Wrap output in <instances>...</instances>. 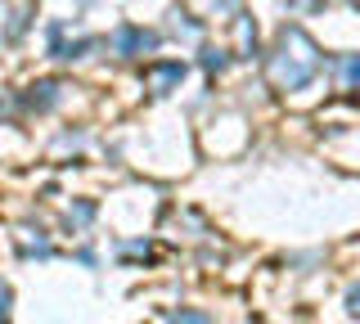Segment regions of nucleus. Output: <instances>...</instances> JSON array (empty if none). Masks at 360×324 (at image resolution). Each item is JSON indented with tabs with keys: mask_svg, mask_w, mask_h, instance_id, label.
I'll use <instances>...</instances> for the list:
<instances>
[{
	"mask_svg": "<svg viewBox=\"0 0 360 324\" xmlns=\"http://www.w3.org/2000/svg\"><path fill=\"white\" fill-rule=\"evenodd\" d=\"M347 306H352V316H360V284L352 288V293H347Z\"/></svg>",
	"mask_w": 360,
	"mask_h": 324,
	"instance_id": "11",
	"label": "nucleus"
},
{
	"mask_svg": "<svg viewBox=\"0 0 360 324\" xmlns=\"http://www.w3.org/2000/svg\"><path fill=\"white\" fill-rule=\"evenodd\" d=\"M315 72H320V46H315L302 27H284L275 54H270V77H275V86L279 91H302V86L315 82Z\"/></svg>",
	"mask_w": 360,
	"mask_h": 324,
	"instance_id": "1",
	"label": "nucleus"
},
{
	"mask_svg": "<svg viewBox=\"0 0 360 324\" xmlns=\"http://www.w3.org/2000/svg\"><path fill=\"white\" fill-rule=\"evenodd\" d=\"M27 104L41 108V113H45V108H54V104H59V82H37V86H32V95H27Z\"/></svg>",
	"mask_w": 360,
	"mask_h": 324,
	"instance_id": "5",
	"label": "nucleus"
},
{
	"mask_svg": "<svg viewBox=\"0 0 360 324\" xmlns=\"http://www.w3.org/2000/svg\"><path fill=\"white\" fill-rule=\"evenodd\" d=\"M352 5H356V9H360V0H352Z\"/></svg>",
	"mask_w": 360,
	"mask_h": 324,
	"instance_id": "12",
	"label": "nucleus"
},
{
	"mask_svg": "<svg viewBox=\"0 0 360 324\" xmlns=\"http://www.w3.org/2000/svg\"><path fill=\"white\" fill-rule=\"evenodd\" d=\"M9 302H14V293H9V284H0V320L9 316Z\"/></svg>",
	"mask_w": 360,
	"mask_h": 324,
	"instance_id": "10",
	"label": "nucleus"
},
{
	"mask_svg": "<svg viewBox=\"0 0 360 324\" xmlns=\"http://www.w3.org/2000/svg\"><path fill=\"white\" fill-rule=\"evenodd\" d=\"M122 252H127V257H140V261H149V257H153L149 243H122Z\"/></svg>",
	"mask_w": 360,
	"mask_h": 324,
	"instance_id": "9",
	"label": "nucleus"
},
{
	"mask_svg": "<svg viewBox=\"0 0 360 324\" xmlns=\"http://www.w3.org/2000/svg\"><path fill=\"white\" fill-rule=\"evenodd\" d=\"M202 68H207V72H221L225 68V54L221 50H207V54H202Z\"/></svg>",
	"mask_w": 360,
	"mask_h": 324,
	"instance_id": "8",
	"label": "nucleus"
},
{
	"mask_svg": "<svg viewBox=\"0 0 360 324\" xmlns=\"http://www.w3.org/2000/svg\"><path fill=\"white\" fill-rule=\"evenodd\" d=\"M90 216H95V203H77L72 212H68V226H86Z\"/></svg>",
	"mask_w": 360,
	"mask_h": 324,
	"instance_id": "7",
	"label": "nucleus"
},
{
	"mask_svg": "<svg viewBox=\"0 0 360 324\" xmlns=\"http://www.w3.org/2000/svg\"><path fill=\"white\" fill-rule=\"evenodd\" d=\"M234 41H239V59H252V54H257V27H252V18H239V23H234Z\"/></svg>",
	"mask_w": 360,
	"mask_h": 324,
	"instance_id": "6",
	"label": "nucleus"
},
{
	"mask_svg": "<svg viewBox=\"0 0 360 324\" xmlns=\"http://www.w3.org/2000/svg\"><path fill=\"white\" fill-rule=\"evenodd\" d=\"M108 46H112V54H122V59H140V54H149L158 46V37L144 32V27H117Z\"/></svg>",
	"mask_w": 360,
	"mask_h": 324,
	"instance_id": "2",
	"label": "nucleus"
},
{
	"mask_svg": "<svg viewBox=\"0 0 360 324\" xmlns=\"http://www.w3.org/2000/svg\"><path fill=\"white\" fill-rule=\"evenodd\" d=\"M333 77H338V91H360V54H342L333 63Z\"/></svg>",
	"mask_w": 360,
	"mask_h": 324,
	"instance_id": "4",
	"label": "nucleus"
},
{
	"mask_svg": "<svg viewBox=\"0 0 360 324\" xmlns=\"http://www.w3.org/2000/svg\"><path fill=\"white\" fill-rule=\"evenodd\" d=\"M144 82H149L153 95H172L180 82H185V63H153L149 72H144Z\"/></svg>",
	"mask_w": 360,
	"mask_h": 324,
	"instance_id": "3",
	"label": "nucleus"
}]
</instances>
